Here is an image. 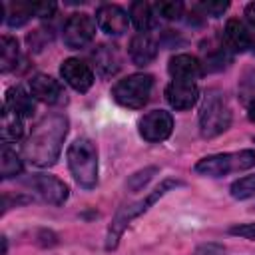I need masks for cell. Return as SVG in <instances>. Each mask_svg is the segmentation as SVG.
I'll list each match as a JSON object with an SVG mask.
<instances>
[{"label": "cell", "instance_id": "cell-1", "mask_svg": "<svg viewBox=\"0 0 255 255\" xmlns=\"http://www.w3.org/2000/svg\"><path fill=\"white\" fill-rule=\"evenodd\" d=\"M68 118L64 114L44 116L32 129L30 137L24 143V157L38 165L50 167L58 161L62 143L68 135Z\"/></svg>", "mask_w": 255, "mask_h": 255}, {"label": "cell", "instance_id": "cell-2", "mask_svg": "<svg viewBox=\"0 0 255 255\" xmlns=\"http://www.w3.org/2000/svg\"><path fill=\"white\" fill-rule=\"evenodd\" d=\"M179 185H183V181H179V179H163V181H161L153 191H149L143 199L133 201V203L122 207V209L116 213V217L112 219L110 227H108L106 249H108V251L116 249L118 243H120V239H122V235H124V231H126V227H128L135 217L143 215V213H145L155 201H159L167 191H171V189H175V187H179Z\"/></svg>", "mask_w": 255, "mask_h": 255}, {"label": "cell", "instance_id": "cell-3", "mask_svg": "<svg viewBox=\"0 0 255 255\" xmlns=\"http://www.w3.org/2000/svg\"><path fill=\"white\" fill-rule=\"evenodd\" d=\"M68 167L76 183L84 189H92L98 183V149L92 139L78 137L68 147Z\"/></svg>", "mask_w": 255, "mask_h": 255}, {"label": "cell", "instance_id": "cell-4", "mask_svg": "<svg viewBox=\"0 0 255 255\" xmlns=\"http://www.w3.org/2000/svg\"><path fill=\"white\" fill-rule=\"evenodd\" d=\"M231 126V108L225 96L217 90H209L199 112V131L205 139L221 135Z\"/></svg>", "mask_w": 255, "mask_h": 255}, {"label": "cell", "instance_id": "cell-5", "mask_svg": "<svg viewBox=\"0 0 255 255\" xmlns=\"http://www.w3.org/2000/svg\"><path fill=\"white\" fill-rule=\"evenodd\" d=\"M255 165V151L241 149V151H227L201 157L195 163V171L205 177H223L227 173H239L251 169Z\"/></svg>", "mask_w": 255, "mask_h": 255}, {"label": "cell", "instance_id": "cell-6", "mask_svg": "<svg viewBox=\"0 0 255 255\" xmlns=\"http://www.w3.org/2000/svg\"><path fill=\"white\" fill-rule=\"evenodd\" d=\"M151 90H153V76H149V74H131V76L114 84L112 98L124 108L139 110L149 102Z\"/></svg>", "mask_w": 255, "mask_h": 255}, {"label": "cell", "instance_id": "cell-7", "mask_svg": "<svg viewBox=\"0 0 255 255\" xmlns=\"http://www.w3.org/2000/svg\"><path fill=\"white\" fill-rule=\"evenodd\" d=\"M96 20L86 14V12H76L72 14L66 24H64V32H62V38H64V44L70 48V50H80L84 48L86 44H90L96 36Z\"/></svg>", "mask_w": 255, "mask_h": 255}, {"label": "cell", "instance_id": "cell-8", "mask_svg": "<svg viewBox=\"0 0 255 255\" xmlns=\"http://www.w3.org/2000/svg\"><path fill=\"white\" fill-rule=\"evenodd\" d=\"M137 131L139 135L149 141V143H159L165 141L171 131H173V118L165 110H153L147 112L139 122H137Z\"/></svg>", "mask_w": 255, "mask_h": 255}, {"label": "cell", "instance_id": "cell-9", "mask_svg": "<svg viewBox=\"0 0 255 255\" xmlns=\"http://www.w3.org/2000/svg\"><path fill=\"white\" fill-rule=\"evenodd\" d=\"M26 185L32 191H36L40 195V199H44L50 205H62L70 195L68 185L62 179H58L54 175H48V173H36L32 177H28Z\"/></svg>", "mask_w": 255, "mask_h": 255}, {"label": "cell", "instance_id": "cell-10", "mask_svg": "<svg viewBox=\"0 0 255 255\" xmlns=\"http://www.w3.org/2000/svg\"><path fill=\"white\" fill-rule=\"evenodd\" d=\"M223 42L231 52H247L255 54V26L237 18L227 20L223 30Z\"/></svg>", "mask_w": 255, "mask_h": 255}, {"label": "cell", "instance_id": "cell-11", "mask_svg": "<svg viewBox=\"0 0 255 255\" xmlns=\"http://www.w3.org/2000/svg\"><path fill=\"white\" fill-rule=\"evenodd\" d=\"M60 74H62V78L66 80L68 86H72L76 92H82V94L88 92L92 88V84H94L92 68L86 62L78 60V58L64 60L62 66H60Z\"/></svg>", "mask_w": 255, "mask_h": 255}, {"label": "cell", "instance_id": "cell-12", "mask_svg": "<svg viewBox=\"0 0 255 255\" xmlns=\"http://www.w3.org/2000/svg\"><path fill=\"white\" fill-rule=\"evenodd\" d=\"M96 22H98V26L106 34H110V36H122L128 30L129 16L118 4H102L96 10Z\"/></svg>", "mask_w": 255, "mask_h": 255}, {"label": "cell", "instance_id": "cell-13", "mask_svg": "<svg viewBox=\"0 0 255 255\" xmlns=\"http://www.w3.org/2000/svg\"><path fill=\"white\" fill-rule=\"evenodd\" d=\"M165 100L173 110H189L199 100V88L195 82L173 80L165 88Z\"/></svg>", "mask_w": 255, "mask_h": 255}, {"label": "cell", "instance_id": "cell-14", "mask_svg": "<svg viewBox=\"0 0 255 255\" xmlns=\"http://www.w3.org/2000/svg\"><path fill=\"white\" fill-rule=\"evenodd\" d=\"M157 40L149 32H137L128 46L129 60L135 66H147L157 58Z\"/></svg>", "mask_w": 255, "mask_h": 255}, {"label": "cell", "instance_id": "cell-15", "mask_svg": "<svg viewBox=\"0 0 255 255\" xmlns=\"http://www.w3.org/2000/svg\"><path fill=\"white\" fill-rule=\"evenodd\" d=\"M30 94L32 98H36L38 102L44 104H60L64 100V88L58 80H54L52 76L46 74H36L30 80Z\"/></svg>", "mask_w": 255, "mask_h": 255}, {"label": "cell", "instance_id": "cell-16", "mask_svg": "<svg viewBox=\"0 0 255 255\" xmlns=\"http://www.w3.org/2000/svg\"><path fill=\"white\" fill-rule=\"evenodd\" d=\"M167 72H169V76L173 80H179V82H195L197 78H201L203 68H201V62L195 56L177 54V56H173L169 60Z\"/></svg>", "mask_w": 255, "mask_h": 255}, {"label": "cell", "instance_id": "cell-17", "mask_svg": "<svg viewBox=\"0 0 255 255\" xmlns=\"http://www.w3.org/2000/svg\"><path fill=\"white\" fill-rule=\"evenodd\" d=\"M94 64L100 72V76L104 78H110L114 76L120 68H122V58H120V52H118V46H110V44H100L94 54Z\"/></svg>", "mask_w": 255, "mask_h": 255}, {"label": "cell", "instance_id": "cell-18", "mask_svg": "<svg viewBox=\"0 0 255 255\" xmlns=\"http://www.w3.org/2000/svg\"><path fill=\"white\" fill-rule=\"evenodd\" d=\"M4 108H8L10 112H14L16 116H20L22 120L34 114V98L32 94H28L24 88L20 86H12L6 90V98H4Z\"/></svg>", "mask_w": 255, "mask_h": 255}, {"label": "cell", "instance_id": "cell-19", "mask_svg": "<svg viewBox=\"0 0 255 255\" xmlns=\"http://www.w3.org/2000/svg\"><path fill=\"white\" fill-rule=\"evenodd\" d=\"M129 18L133 22V26L139 32H149L151 28H155L157 24V14L153 10V4L149 2H131L129 4Z\"/></svg>", "mask_w": 255, "mask_h": 255}, {"label": "cell", "instance_id": "cell-20", "mask_svg": "<svg viewBox=\"0 0 255 255\" xmlns=\"http://www.w3.org/2000/svg\"><path fill=\"white\" fill-rule=\"evenodd\" d=\"M2 12L6 14L4 20L10 28H18L22 24H26L30 18L36 16L34 10V2H10V4H2Z\"/></svg>", "mask_w": 255, "mask_h": 255}, {"label": "cell", "instance_id": "cell-21", "mask_svg": "<svg viewBox=\"0 0 255 255\" xmlns=\"http://www.w3.org/2000/svg\"><path fill=\"white\" fill-rule=\"evenodd\" d=\"M2 143H10L22 137L24 133V126H22V118L16 116L14 112H10L8 108H2Z\"/></svg>", "mask_w": 255, "mask_h": 255}, {"label": "cell", "instance_id": "cell-22", "mask_svg": "<svg viewBox=\"0 0 255 255\" xmlns=\"http://www.w3.org/2000/svg\"><path fill=\"white\" fill-rule=\"evenodd\" d=\"M0 171H2V177L4 179H10V177H16L22 173V159L20 155L8 145V143H2V151H0Z\"/></svg>", "mask_w": 255, "mask_h": 255}, {"label": "cell", "instance_id": "cell-23", "mask_svg": "<svg viewBox=\"0 0 255 255\" xmlns=\"http://www.w3.org/2000/svg\"><path fill=\"white\" fill-rule=\"evenodd\" d=\"M20 58V48H18V40L4 34L2 36V56H0V70L6 74L10 70L16 68Z\"/></svg>", "mask_w": 255, "mask_h": 255}, {"label": "cell", "instance_id": "cell-24", "mask_svg": "<svg viewBox=\"0 0 255 255\" xmlns=\"http://www.w3.org/2000/svg\"><path fill=\"white\" fill-rule=\"evenodd\" d=\"M229 193H231V197H235L239 201L253 197L255 195V175H245V177L233 181L229 187Z\"/></svg>", "mask_w": 255, "mask_h": 255}, {"label": "cell", "instance_id": "cell-25", "mask_svg": "<svg viewBox=\"0 0 255 255\" xmlns=\"http://www.w3.org/2000/svg\"><path fill=\"white\" fill-rule=\"evenodd\" d=\"M153 10L157 16L165 18V20H177L183 14V4L177 0H165V2H157L153 4Z\"/></svg>", "mask_w": 255, "mask_h": 255}, {"label": "cell", "instance_id": "cell-26", "mask_svg": "<svg viewBox=\"0 0 255 255\" xmlns=\"http://www.w3.org/2000/svg\"><path fill=\"white\" fill-rule=\"evenodd\" d=\"M153 173H157V167H145V169H141V171L129 175V179H128V187H129L131 191H139V189L153 177Z\"/></svg>", "mask_w": 255, "mask_h": 255}, {"label": "cell", "instance_id": "cell-27", "mask_svg": "<svg viewBox=\"0 0 255 255\" xmlns=\"http://www.w3.org/2000/svg\"><path fill=\"white\" fill-rule=\"evenodd\" d=\"M195 8L201 10V14H205V16L217 18V16H221L229 8V2H197Z\"/></svg>", "mask_w": 255, "mask_h": 255}, {"label": "cell", "instance_id": "cell-28", "mask_svg": "<svg viewBox=\"0 0 255 255\" xmlns=\"http://www.w3.org/2000/svg\"><path fill=\"white\" fill-rule=\"evenodd\" d=\"M231 235L243 237V239H255V223H239V225H231L229 227Z\"/></svg>", "mask_w": 255, "mask_h": 255}, {"label": "cell", "instance_id": "cell-29", "mask_svg": "<svg viewBox=\"0 0 255 255\" xmlns=\"http://www.w3.org/2000/svg\"><path fill=\"white\" fill-rule=\"evenodd\" d=\"M195 255H225V247L219 243H203L195 249Z\"/></svg>", "mask_w": 255, "mask_h": 255}, {"label": "cell", "instance_id": "cell-30", "mask_svg": "<svg viewBox=\"0 0 255 255\" xmlns=\"http://www.w3.org/2000/svg\"><path fill=\"white\" fill-rule=\"evenodd\" d=\"M36 18H50L56 12V2H34Z\"/></svg>", "mask_w": 255, "mask_h": 255}, {"label": "cell", "instance_id": "cell-31", "mask_svg": "<svg viewBox=\"0 0 255 255\" xmlns=\"http://www.w3.org/2000/svg\"><path fill=\"white\" fill-rule=\"evenodd\" d=\"M245 16H247V22L255 26V2H251V4L245 6Z\"/></svg>", "mask_w": 255, "mask_h": 255}, {"label": "cell", "instance_id": "cell-32", "mask_svg": "<svg viewBox=\"0 0 255 255\" xmlns=\"http://www.w3.org/2000/svg\"><path fill=\"white\" fill-rule=\"evenodd\" d=\"M247 118L255 124V98L249 102V106H247Z\"/></svg>", "mask_w": 255, "mask_h": 255}, {"label": "cell", "instance_id": "cell-33", "mask_svg": "<svg viewBox=\"0 0 255 255\" xmlns=\"http://www.w3.org/2000/svg\"><path fill=\"white\" fill-rule=\"evenodd\" d=\"M253 141H255V137H253Z\"/></svg>", "mask_w": 255, "mask_h": 255}]
</instances>
